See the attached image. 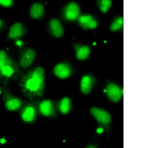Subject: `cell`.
I'll return each mask as SVG.
<instances>
[{"instance_id": "obj_1", "label": "cell", "mask_w": 150, "mask_h": 148, "mask_svg": "<svg viewBox=\"0 0 150 148\" xmlns=\"http://www.w3.org/2000/svg\"><path fill=\"white\" fill-rule=\"evenodd\" d=\"M23 92L28 96L41 95L45 86V70L38 67L23 76L21 81Z\"/></svg>"}, {"instance_id": "obj_6", "label": "cell", "mask_w": 150, "mask_h": 148, "mask_svg": "<svg viewBox=\"0 0 150 148\" xmlns=\"http://www.w3.org/2000/svg\"><path fill=\"white\" fill-rule=\"evenodd\" d=\"M91 113L100 122L106 124L111 121V116L106 111L98 108L93 107L90 110Z\"/></svg>"}, {"instance_id": "obj_4", "label": "cell", "mask_w": 150, "mask_h": 148, "mask_svg": "<svg viewBox=\"0 0 150 148\" xmlns=\"http://www.w3.org/2000/svg\"><path fill=\"white\" fill-rule=\"evenodd\" d=\"M80 14V8L78 5L71 2L65 7L64 11V16L67 20L72 21L78 18Z\"/></svg>"}, {"instance_id": "obj_12", "label": "cell", "mask_w": 150, "mask_h": 148, "mask_svg": "<svg viewBox=\"0 0 150 148\" xmlns=\"http://www.w3.org/2000/svg\"><path fill=\"white\" fill-rule=\"evenodd\" d=\"M74 47L76 57L79 60H83L88 58L91 52L90 49L88 46L83 45H76Z\"/></svg>"}, {"instance_id": "obj_11", "label": "cell", "mask_w": 150, "mask_h": 148, "mask_svg": "<svg viewBox=\"0 0 150 148\" xmlns=\"http://www.w3.org/2000/svg\"><path fill=\"white\" fill-rule=\"evenodd\" d=\"M39 108L40 112L44 116H51L54 112L53 102L50 100H45L42 101L40 103Z\"/></svg>"}, {"instance_id": "obj_5", "label": "cell", "mask_w": 150, "mask_h": 148, "mask_svg": "<svg viewBox=\"0 0 150 148\" xmlns=\"http://www.w3.org/2000/svg\"><path fill=\"white\" fill-rule=\"evenodd\" d=\"M105 91L111 100L116 103L120 100L123 93V90L120 88L117 85L113 83L108 85Z\"/></svg>"}, {"instance_id": "obj_15", "label": "cell", "mask_w": 150, "mask_h": 148, "mask_svg": "<svg viewBox=\"0 0 150 148\" xmlns=\"http://www.w3.org/2000/svg\"><path fill=\"white\" fill-rule=\"evenodd\" d=\"M15 73V67L12 61L9 59L7 63L0 70V75L6 77H10Z\"/></svg>"}, {"instance_id": "obj_16", "label": "cell", "mask_w": 150, "mask_h": 148, "mask_svg": "<svg viewBox=\"0 0 150 148\" xmlns=\"http://www.w3.org/2000/svg\"><path fill=\"white\" fill-rule=\"evenodd\" d=\"M71 102L68 97H65L62 99L59 103V108L60 112L63 114H67L70 111Z\"/></svg>"}, {"instance_id": "obj_19", "label": "cell", "mask_w": 150, "mask_h": 148, "mask_svg": "<svg viewBox=\"0 0 150 148\" xmlns=\"http://www.w3.org/2000/svg\"><path fill=\"white\" fill-rule=\"evenodd\" d=\"M123 18L122 17H119L116 19L114 22H112L111 26V31L112 32L118 31L120 29L123 25Z\"/></svg>"}, {"instance_id": "obj_23", "label": "cell", "mask_w": 150, "mask_h": 148, "mask_svg": "<svg viewBox=\"0 0 150 148\" xmlns=\"http://www.w3.org/2000/svg\"><path fill=\"white\" fill-rule=\"evenodd\" d=\"M2 25H3V23H2V21L0 19V28H1L2 27Z\"/></svg>"}, {"instance_id": "obj_24", "label": "cell", "mask_w": 150, "mask_h": 148, "mask_svg": "<svg viewBox=\"0 0 150 148\" xmlns=\"http://www.w3.org/2000/svg\"><path fill=\"white\" fill-rule=\"evenodd\" d=\"M17 44L18 46H21V45L22 44V43H21V41H18L17 43Z\"/></svg>"}, {"instance_id": "obj_20", "label": "cell", "mask_w": 150, "mask_h": 148, "mask_svg": "<svg viewBox=\"0 0 150 148\" xmlns=\"http://www.w3.org/2000/svg\"><path fill=\"white\" fill-rule=\"evenodd\" d=\"M10 58L5 51L0 50V70L7 63Z\"/></svg>"}, {"instance_id": "obj_25", "label": "cell", "mask_w": 150, "mask_h": 148, "mask_svg": "<svg viewBox=\"0 0 150 148\" xmlns=\"http://www.w3.org/2000/svg\"><path fill=\"white\" fill-rule=\"evenodd\" d=\"M1 93V89H0V93Z\"/></svg>"}, {"instance_id": "obj_18", "label": "cell", "mask_w": 150, "mask_h": 148, "mask_svg": "<svg viewBox=\"0 0 150 148\" xmlns=\"http://www.w3.org/2000/svg\"><path fill=\"white\" fill-rule=\"evenodd\" d=\"M99 8L101 12L106 13L112 5V2L109 0H102L98 2Z\"/></svg>"}, {"instance_id": "obj_21", "label": "cell", "mask_w": 150, "mask_h": 148, "mask_svg": "<svg viewBox=\"0 0 150 148\" xmlns=\"http://www.w3.org/2000/svg\"><path fill=\"white\" fill-rule=\"evenodd\" d=\"M14 3L12 0H0V6L2 7L10 8L14 5Z\"/></svg>"}, {"instance_id": "obj_14", "label": "cell", "mask_w": 150, "mask_h": 148, "mask_svg": "<svg viewBox=\"0 0 150 148\" xmlns=\"http://www.w3.org/2000/svg\"><path fill=\"white\" fill-rule=\"evenodd\" d=\"M93 88L92 80L89 76H85L81 81V90L83 93L89 94Z\"/></svg>"}, {"instance_id": "obj_13", "label": "cell", "mask_w": 150, "mask_h": 148, "mask_svg": "<svg viewBox=\"0 0 150 148\" xmlns=\"http://www.w3.org/2000/svg\"><path fill=\"white\" fill-rule=\"evenodd\" d=\"M44 12V8L41 4L36 3L33 4L30 9V15L31 17L35 19L41 18Z\"/></svg>"}, {"instance_id": "obj_2", "label": "cell", "mask_w": 150, "mask_h": 148, "mask_svg": "<svg viewBox=\"0 0 150 148\" xmlns=\"http://www.w3.org/2000/svg\"><path fill=\"white\" fill-rule=\"evenodd\" d=\"M3 100L6 107L10 111H16L20 109L22 102L20 99L13 95L10 92L6 91L4 94Z\"/></svg>"}, {"instance_id": "obj_7", "label": "cell", "mask_w": 150, "mask_h": 148, "mask_svg": "<svg viewBox=\"0 0 150 148\" xmlns=\"http://www.w3.org/2000/svg\"><path fill=\"white\" fill-rule=\"evenodd\" d=\"M36 117V110L32 104H28L21 112V117L23 121L27 123L32 122Z\"/></svg>"}, {"instance_id": "obj_10", "label": "cell", "mask_w": 150, "mask_h": 148, "mask_svg": "<svg viewBox=\"0 0 150 148\" xmlns=\"http://www.w3.org/2000/svg\"><path fill=\"white\" fill-rule=\"evenodd\" d=\"M50 29L53 36L56 38H60L64 34V29L59 20L52 19L50 22Z\"/></svg>"}, {"instance_id": "obj_26", "label": "cell", "mask_w": 150, "mask_h": 148, "mask_svg": "<svg viewBox=\"0 0 150 148\" xmlns=\"http://www.w3.org/2000/svg\"></svg>"}, {"instance_id": "obj_22", "label": "cell", "mask_w": 150, "mask_h": 148, "mask_svg": "<svg viewBox=\"0 0 150 148\" xmlns=\"http://www.w3.org/2000/svg\"><path fill=\"white\" fill-rule=\"evenodd\" d=\"M103 131V130L102 128H99V129L97 130V132L98 133H102Z\"/></svg>"}, {"instance_id": "obj_9", "label": "cell", "mask_w": 150, "mask_h": 148, "mask_svg": "<svg viewBox=\"0 0 150 148\" xmlns=\"http://www.w3.org/2000/svg\"><path fill=\"white\" fill-rule=\"evenodd\" d=\"M25 34V29L20 22H16L11 27L8 36L10 39H17L24 36Z\"/></svg>"}, {"instance_id": "obj_17", "label": "cell", "mask_w": 150, "mask_h": 148, "mask_svg": "<svg viewBox=\"0 0 150 148\" xmlns=\"http://www.w3.org/2000/svg\"><path fill=\"white\" fill-rule=\"evenodd\" d=\"M93 20L91 15H82L79 18V22L84 29H89V25Z\"/></svg>"}, {"instance_id": "obj_8", "label": "cell", "mask_w": 150, "mask_h": 148, "mask_svg": "<svg viewBox=\"0 0 150 148\" xmlns=\"http://www.w3.org/2000/svg\"><path fill=\"white\" fill-rule=\"evenodd\" d=\"M54 73L60 79H66L71 75V70L67 65L60 63L57 65L54 68Z\"/></svg>"}, {"instance_id": "obj_3", "label": "cell", "mask_w": 150, "mask_h": 148, "mask_svg": "<svg viewBox=\"0 0 150 148\" xmlns=\"http://www.w3.org/2000/svg\"><path fill=\"white\" fill-rule=\"evenodd\" d=\"M36 53L34 49L27 48L23 52L19 60L21 67L26 68L30 67L34 61Z\"/></svg>"}]
</instances>
